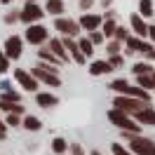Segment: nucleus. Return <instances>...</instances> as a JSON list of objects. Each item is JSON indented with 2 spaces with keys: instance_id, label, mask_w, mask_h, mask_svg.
Instances as JSON below:
<instances>
[{
  "instance_id": "nucleus-1",
  "label": "nucleus",
  "mask_w": 155,
  "mask_h": 155,
  "mask_svg": "<svg viewBox=\"0 0 155 155\" xmlns=\"http://www.w3.org/2000/svg\"><path fill=\"white\" fill-rule=\"evenodd\" d=\"M122 134L129 139V148H132L134 155H155V141L153 139H146V136H141V134L125 132V129H122Z\"/></svg>"
},
{
  "instance_id": "nucleus-2",
  "label": "nucleus",
  "mask_w": 155,
  "mask_h": 155,
  "mask_svg": "<svg viewBox=\"0 0 155 155\" xmlns=\"http://www.w3.org/2000/svg\"><path fill=\"white\" fill-rule=\"evenodd\" d=\"M108 120L115 127L125 129V132H134V134L141 132V125H139L136 120H132V115L125 113V110H120V108H110V110H108Z\"/></svg>"
},
{
  "instance_id": "nucleus-3",
  "label": "nucleus",
  "mask_w": 155,
  "mask_h": 155,
  "mask_svg": "<svg viewBox=\"0 0 155 155\" xmlns=\"http://www.w3.org/2000/svg\"><path fill=\"white\" fill-rule=\"evenodd\" d=\"M113 106L132 115L134 110H141V108L150 106V104H148V101H143V99H139V97H127V94H117V97L113 99Z\"/></svg>"
},
{
  "instance_id": "nucleus-4",
  "label": "nucleus",
  "mask_w": 155,
  "mask_h": 155,
  "mask_svg": "<svg viewBox=\"0 0 155 155\" xmlns=\"http://www.w3.org/2000/svg\"><path fill=\"white\" fill-rule=\"evenodd\" d=\"M42 17H45V10H42L40 5H35V0H26L24 10L19 12V19L24 21V24H35V21H40Z\"/></svg>"
},
{
  "instance_id": "nucleus-5",
  "label": "nucleus",
  "mask_w": 155,
  "mask_h": 155,
  "mask_svg": "<svg viewBox=\"0 0 155 155\" xmlns=\"http://www.w3.org/2000/svg\"><path fill=\"white\" fill-rule=\"evenodd\" d=\"M49 38V31L45 26H40L38 21L35 24H28V28H26V42L31 45H42V42H47Z\"/></svg>"
},
{
  "instance_id": "nucleus-6",
  "label": "nucleus",
  "mask_w": 155,
  "mask_h": 155,
  "mask_svg": "<svg viewBox=\"0 0 155 155\" xmlns=\"http://www.w3.org/2000/svg\"><path fill=\"white\" fill-rule=\"evenodd\" d=\"M31 75L35 78L38 82H42V85H49V87H59L61 85V80H59V73H52V71H47V68H31Z\"/></svg>"
},
{
  "instance_id": "nucleus-7",
  "label": "nucleus",
  "mask_w": 155,
  "mask_h": 155,
  "mask_svg": "<svg viewBox=\"0 0 155 155\" xmlns=\"http://www.w3.org/2000/svg\"><path fill=\"white\" fill-rule=\"evenodd\" d=\"M14 80H17V82H19L26 92H35V89H38V85H40L38 80L31 75L28 71H24V68H14Z\"/></svg>"
},
{
  "instance_id": "nucleus-8",
  "label": "nucleus",
  "mask_w": 155,
  "mask_h": 155,
  "mask_svg": "<svg viewBox=\"0 0 155 155\" xmlns=\"http://www.w3.org/2000/svg\"><path fill=\"white\" fill-rule=\"evenodd\" d=\"M21 47H24V40L19 35H10V38L5 40V57L12 59V61H17L21 57Z\"/></svg>"
},
{
  "instance_id": "nucleus-9",
  "label": "nucleus",
  "mask_w": 155,
  "mask_h": 155,
  "mask_svg": "<svg viewBox=\"0 0 155 155\" xmlns=\"http://www.w3.org/2000/svg\"><path fill=\"white\" fill-rule=\"evenodd\" d=\"M54 28H57V31H61L64 35H71V38H73V35H78V33L82 31L78 21L66 19V17H57V21H54Z\"/></svg>"
},
{
  "instance_id": "nucleus-10",
  "label": "nucleus",
  "mask_w": 155,
  "mask_h": 155,
  "mask_svg": "<svg viewBox=\"0 0 155 155\" xmlns=\"http://www.w3.org/2000/svg\"><path fill=\"white\" fill-rule=\"evenodd\" d=\"M61 42H64V47L71 52V57H73V61H75V64H80V66H85V64H87V57L78 49V42H73V40H71V35H64V40H61Z\"/></svg>"
},
{
  "instance_id": "nucleus-11",
  "label": "nucleus",
  "mask_w": 155,
  "mask_h": 155,
  "mask_svg": "<svg viewBox=\"0 0 155 155\" xmlns=\"http://www.w3.org/2000/svg\"><path fill=\"white\" fill-rule=\"evenodd\" d=\"M132 117H134L139 125H150V127H155V108H150V106L141 108V110H134Z\"/></svg>"
},
{
  "instance_id": "nucleus-12",
  "label": "nucleus",
  "mask_w": 155,
  "mask_h": 155,
  "mask_svg": "<svg viewBox=\"0 0 155 155\" xmlns=\"http://www.w3.org/2000/svg\"><path fill=\"white\" fill-rule=\"evenodd\" d=\"M148 49H153L150 42H146V40L139 38V35H134V38L127 35V54H132V52H143V54H146Z\"/></svg>"
},
{
  "instance_id": "nucleus-13",
  "label": "nucleus",
  "mask_w": 155,
  "mask_h": 155,
  "mask_svg": "<svg viewBox=\"0 0 155 155\" xmlns=\"http://www.w3.org/2000/svg\"><path fill=\"white\" fill-rule=\"evenodd\" d=\"M101 21H104L101 17H97V14H87V12H85L78 24H80V28H82V31H97L99 26H101Z\"/></svg>"
},
{
  "instance_id": "nucleus-14",
  "label": "nucleus",
  "mask_w": 155,
  "mask_h": 155,
  "mask_svg": "<svg viewBox=\"0 0 155 155\" xmlns=\"http://www.w3.org/2000/svg\"><path fill=\"white\" fill-rule=\"evenodd\" d=\"M129 24H132V31H134L139 38H146V35H148V24L143 21V17H141V14H132Z\"/></svg>"
},
{
  "instance_id": "nucleus-15",
  "label": "nucleus",
  "mask_w": 155,
  "mask_h": 155,
  "mask_svg": "<svg viewBox=\"0 0 155 155\" xmlns=\"http://www.w3.org/2000/svg\"><path fill=\"white\" fill-rule=\"evenodd\" d=\"M35 104L42 108H52L59 104V99L54 97V94H49V92H40V94H35Z\"/></svg>"
},
{
  "instance_id": "nucleus-16",
  "label": "nucleus",
  "mask_w": 155,
  "mask_h": 155,
  "mask_svg": "<svg viewBox=\"0 0 155 155\" xmlns=\"http://www.w3.org/2000/svg\"><path fill=\"white\" fill-rule=\"evenodd\" d=\"M110 71H113V66L108 64L106 59L92 61V66H89V73H92V75H106V73H110Z\"/></svg>"
},
{
  "instance_id": "nucleus-17",
  "label": "nucleus",
  "mask_w": 155,
  "mask_h": 155,
  "mask_svg": "<svg viewBox=\"0 0 155 155\" xmlns=\"http://www.w3.org/2000/svg\"><path fill=\"white\" fill-rule=\"evenodd\" d=\"M49 49H52V52H54V54H57V57L61 59V61H64V64L68 61V52H66L64 42H61L59 38H52V40H49Z\"/></svg>"
},
{
  "instance_id": "nucleus-18",
  "label": "nucleus",
  "mask_w": 155,
  "mask_h": 155,
  "mask_svg": "<svg viewBox=\"0 0 155 155\" xmlns=\"http://www.w3.org/2000/svg\"><path fill=\"white\" fill-rule=\"evenodd\" d=\"M45 12L54 14V17H61L66 12V5H64V0H47L45 2Z\"/></svg>"
},
{
  "instance_id": "nucleus-19",
  "label": "nucleus",
  "mask_w": 155,
  "mask_h": 155,
  "mask_svg": "<svg viewBox=\"0 0 155 155\" xmlns=\"http://www.w3.org/2000/svg\"><path fill=\"white\" fill-rule=\"evenodd\" d=\"M0 110H7V113H24V106H19V101H7V99H0Z\"/></svg>"
},
{
  "instance_id": "nucleus-20",
  "label": "nucleus",
  "mask_w": 155,
  "mask_h": 155,
  "mask_svg": "<svg viewBox=\"0 0 155 155\" xmlns=\"http://www.w3.org/2000/svg\"><path fill=\"white\" fill-rule=\"evenodd\" d=\"M21 127L28 129V132H38V129H42V122H40L35 115H26V117H24V122H21Z\"/></svg>"
},
{
  "instance_id": "nucleus-21",
  "label": "nucleus",
  "mask_w": 155,
  "mask_h": 155,
  "mask_svg": "<svg viewBox=\"0 0 155 155\" xmlns=\"http://www.w3.org/2000/svg\"><path fill=\"white\" fill-rule=\"evenodd\" d=\"M136 85L143 87L146 92H150V89H155V80L150 78V73H143V75H136Z\"/></svg>"
},
{
  "instance_id": "nucleus-22",
  "label": "nucleus",
  "mask_w": 155,
  "mask_h": 155,
  "mask_svg": "<svg viewBox=\"0 0 155 155\" xmlns=\"http://www.w3.org/2000/svg\"><path fill=\"white\" fill-rule=\"evenodd\" d=\"M78 49H80L85 57H92V54H94V42L89 38H80L78 40Z\"/></svg>"
},
{
  "instance_id": "nucleus-23",
  "label": "nucleus",
  "mask_w": 155,
  "mask_h": 155,
  "mask_svg": "<svg viewBox=\"0 0 155 155\" xmlns=\"http://www.w3.org/2000/svg\"><path fill=\"white\" fill-rule=\"evenodd\" d=\"M139 14H141V17H153L155 14V5H153V0H141V2H139Z\"/></svg>"
},
{
  "instance_id": "nucleus-24",
  "label": "nucleus",
  "mask_w": 155,
  "mask_h": 155,
  "mask_svg": "<svg viewBox=\"0 0 155 155\" xmlns=\"http://www.w3.org/2000/svg\"><path fill=\"white\" fill-rule=\"evenodd\" d=\"M38 57L42 59V61H49V64H64V61H61V59H59L57 54L52 52V49H40V52H38Z\"/></svg>"
},
{
  "instance_id": "nucleus-25",
  "label": "nucleus",
  "mask_w": 155,
  "mask_h": 155,
  "mask_svg": "<svg viewBox=\"0 0 155 155\" xmlns=\"http://www.w3.org/2000/svg\"><path fill=\"white\" fill-rule=\"evenodd\" d=\"M132 71H134V75H143V73H153L155 68L150 66L148 61H139V64H134V68H132Z\"/></svg>"
},
{
  "instance_id": "nucleus-26",
  "label": "nucleus",
  "mask_w": 155,
  "mask_h": 155,
  "mask_svg": "<svg viewBox=\"0 0 155 155\" xmlns=\"http://www.w3.org/2000/svg\"><path fill=\"white\" fill-rule=\"evenodd\" d=\"M52 150H54L57 155H64V153L68 150V143L64 141V139H61V136H57V139L52 141Z\"/></svg>"
},
{
  "instance_id": "nucleus-27",
  "label": "nucleus",
  "mask_w": 155,
  "mask_h": 155,
  "mask_svg": "<svg viewBox=\"0 0 155 155\" xmlns=\"http://www.w3.org/2000/svg\"><path fill=\"white\" fill-rule=\"evenodd\" d=\"M115 21L110 19V17H108L106 19V24H104V31H101V33H104V38H110V35H113V33H115Z\"/></svg>"
},
{
  "instance_id": "nucleus-28",
  "label": "nucleus",
  "mask_w": 155,
  "mask_h": 155,
  "mask_svg": "<svg viewBox=\"0 0 155 155\" xmlns=\"http://www.w3.org/2000/svg\"><path fill=\"white\" fill-rule=\"evenodd\" d=\"M127 85H129V82H127L125 78H120V80H113V82H110V89H113V92H117V94H122Z\"/></svg>"
},
{
  "instance_id": "nucleus-29",
  "label": "nucleus",
  "mask_w": 155,
  "mask_h": 155,
  "mask_svg": "<svg viewBox=\"0 0 155 155\" xmlns=\"http://www.w3.org/2000/svg\"><path fill=\"white\" fill-rule=\"evenodd\" d=\"M5 125H7V127H19V125H21V122H19V115H17V113H7Z\"/></svg>"
},
{
  "instance_id": "nucleus-30",
  "label": "nucleus",
  "mask_w": 155,
  "mask_h": 155,
  "mask_svg": "<svg viewBox=\"0 0 155 155\" xmlns=\"http://www.w3.org/2000/svg\"><path fill=\"white\" fill-rule=\"evenodd\" d=\"M89 40H92V42H94V45H99V42H104V33H101V31H89Z\"/></svg>"
},
{
  "instance_id": "nucleus-31",
  "label": "nucleus",
  "mask_w": 155,
  "mask_h": 155,
  "mask_svg": "<svg viewBox=\"0 0 155 155\" xmlns=\"http://www.w3.org/2000/svg\"><path fill=\"white\" fill-rule=\"evenodd\" d=\"M106 61H108V64H110V66H113V68H120V66H122V64H125L120 54H110V59H106Z\"/></svg>"
},
{
  "instance_id": "nucleus-32",
  "label": "nucleus",
  "mask_w": 155,
  "mask_h": 155,
  "mask_svg": "<svg viewBox=\"0 0 155 155\" xmlns=\"http://www.w3.org/2000/svg\"><path fill=\"white\" fill-rule=\"evenodd\" d=\"M2 99H7V101H19V94H17V92H12V89L10 87H7V89H2Z\"/></svg>"
},
{
  "instance_id": "nucleus-33",
  "label": "nucleus",
  "mask_w": 155,
  "mask_h": 155,
  "mask_svg": "<svg viewBox=\"0 0 155 155\" xmlns=\"http://www.w3.org/2000/svg\"><path fill=\"white\" fill-rule=\"evenodd\" d=\"M113 35H115V40L122 42V40H127V28L125 26H115V33H113Z\"/></svg>"
},
{
  "instance_id": "nucleus-34",
  "label": "nucleus",
  "mask_w": 155,
  "mask_h": 155,
  "mask_svg": "<svg viewBox=\"0 0 155 155\" xmlns=\"http://www.w3.org/2000/svg\"><path fill=\"white\" fill-rule=\"evenodd\" d=\"M10 68V59L5 57V52H0V73H7Z\"/></svg>"
},
{
  "instance_id": "nucleus-35",
  "label": "nucleus",
  "mask_w": 155,
  "mask_h": 155,
  "mask_svg": "<svg viewBox=\"0 0 155 155\" xmlns=\"http://www.w3.org/2000/svg\"><path fill=\"white\" fill-rule=\"evenodd\" d=\"M110 150H113V155H134V153H129V150H125L120 143H113V148H110Z\"/></svg>"
},
{
  "instance_id": "nucleus-36",
  "label": "nucleus",
  "mask_w": 155,
  "mask_h": 155,
  "mask_svg": "<svg viewBox=\"0 0 155 155\" xmlns=\"http://www.w3.org/2000/svg\"><path fill=\"white\" fill-rule=\"evenodd\" d=\"M108 54H120V40H113L108 45Z\"/></svg>"
},
{
  "instance_id": "nucleus-37",
  "label": "nucleus",
  "mask_w": 155,
  "mask_h": 155,
  "mask_svg": "<svg viewBox=\"0 0 155 155\" xmlns=\"http://www.w3.org/2000/svg\"><path fill=\"white\" fill-rule=\"evenodd\" d=\"M68 146H71L73 155H85V153H82V148H80V143H68Z\"/></svg>"
},
{
  "instance_id": "nucleus-38",
  "label": "nucleus",
  "mask_w": 155,
  "mask_h": 155,
  "mask_svg": "<svg viewBox=\"0 0 155 155\" xmlns=\"http://www.w3.org/2000/svg\"><path fill=\"white\" fill-rule=\"evenodd\" d=\"M94 0H80V10H89Z\"/></svg>"
},
{
  "instance_id": "nucleus-39",
  "label": "nucleus",
  "mask_w": 155,
  "mask_h": 155,
  "mask_svg": "<svg viewBox=\"0 0 155 155\" xmlns=\"http://www.w3.org/2000/svg\"><path fill=\"white\" fill-rule=\"evenodd\" d=\"M5 136H7V125L0 120V139H5Z\"/></svg>"
},
{
  "instance_id": "nucleus-40",
  "label": "nucleus",
  "mask_w": 155,
  "mask_h": 155,
  "mask_svg": "<svg viewBox=\"0 0 155 155\" xmlns=\"http://www.w3.org/2000/svg\"><path fill=\"white\" fill-rule=\"evenodd\" d=\"M17 19H19V14H7V17H5L7 24H12V21H17Z\"/></svg>"
},
{
  "instance_id": "nucleus-41",
  "label": "nucleus",
  "mask_w": 155,
  "mask_h": 155,
  "mask_svg": "<svg viewBox=\"0 0 155 155\" xmlns=\"http://www.w3.org/2000/svg\"><path fill=\"white\" fill-rule=\"evenodd\" d=\"M0 2H5V5H7V2H12V0H0Z\"/></svg>"
},
{
  "instance_id": "nucleus-42",
  "label": "nucleus",
  "mask_w": 155,
  "mask_h": 155,
  "mask_svg": "<svg viewBox=\"0 0 155 155\" xmlns=\"http://www.w3.org/2000/svg\"><path fill=\"white\" fill-rule=\"evenodd\" d=\"M150 78H153V80H155V71H153V73H150Z\"/></svg>"
}]
</instances>
